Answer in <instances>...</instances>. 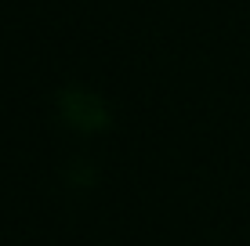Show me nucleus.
Masks as SVG:
<instances>
[]
</instances>
